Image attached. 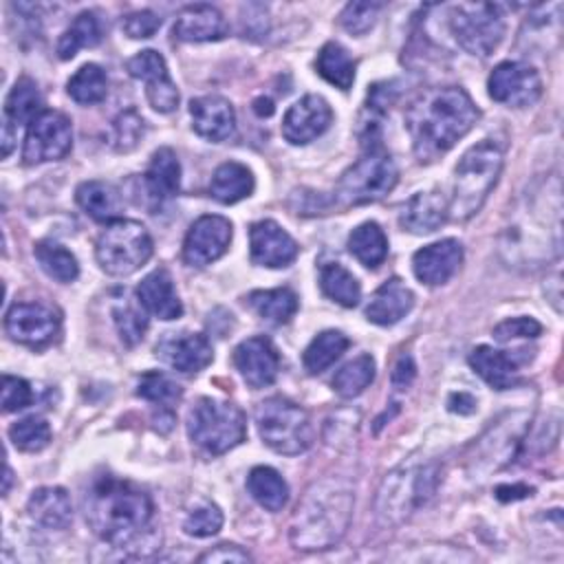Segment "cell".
<instances>
[{
    "label": "cell",
    "mask_w": 564,
    "mask_h": 564,
    "mask_svg": "<svg viewBox=\"0 0 564 564\" xmlns=\"http://www.w3.org/2000/svg\"><path fill=\"white\" fill-rule=\"evenodd\" d=\"M480 112L465 88L434 86L419 93L405 110V128L419 161H434L463 139Z\"/></svg>",
    "instance_id": "obj_1"
},
{
    "label": "cell",
    "mask_w": 564,
    "mask_h": 564,
    "mask_svg": "<svg viewBox=\"0 0 564 564\" xmlns=\"http://www.w3.org/2000/svg\"><path fill=\"white\" fill-rule=\"evenodd\" d=\"M84 516L97 538L123 549L152 527L154 505L139 485L112 474L97 476L84 494Z\"/></svg>",
    "instance_id": "obj_2"
},
{
    "label": "cell",
    "mask_w": 564,
    "mask_h": 564,
    "mask_svg": "<svg viewBox=\"0 0 564 564\" xmlns=\"http://www.w3.org/2000/svg\"><path fill=\"white\" fill-rule=\"evenodd\" d=\"M355 507L352 487L335 476L315 482L297 505L289 540L300 551H324L335 546L348 531Z\"/></svg>",
    "instance_id": "obj_3"
},
{
    "label": "cell",
    "mask_w": 564,
    "mask_h": 564,
    "mask_svg": "<svg viewBox=\"0 0 564 564\" xmlns=\"http://www.w3.org/2000/svg\"><path fill=\"white\" fill-rule=\"evenodd\" d=\"M505 163V145L496 139H482L471 145L454 167L452 198L447 200V218L469 220L487 200L498 183Z\"/></svg>",
    "instance_id": "obj_4"
},
{
    "label": "cell",
    "mask_w": 564,
    "mask_h": 564,
    "mask_svg": "<svg viewBox=\"0 0 564 564\" xmlns=\"http://www.w3.org/2000/svg\"><path fill=\"white\" fill-rule=\"evenodd\" d=\"M187 434L203 452L220 456L245 441L247 421L238 405L200 397L187 414Z\"/></svg>",
    "instance_id": "obj_5"
},
{
    "label": "cell",
    "mask_w": 564,
    "mask_h": 564,
    "mask_svg": "<svg viewBox=\"0 0 564 564\" xmlns=\"http://www.w3.org/2000/svg\"><path fill=\"white\" fill-rule=\"evenodd\" d=\"M256 427L267 447L284 456H297L313 443L308 412L286 397H269L258 403Z\"/></svg>",
    "instance_id": "obj_6"
},
{
    "label": "cell",
    "mask_w": 564,
    "mask_h": 564,
    "mask_svg": "<svg viewBox=\"0 0 564 564\" xmlns=\"http://www.w3.org/2000/svg\"><path fill=\"white\" fill-rule=\"evenodd\" d=\"M438 485V467L434 463L425 465H401L390 471L377 496V516L386 524H397L405 520L416 507L432 498Z\"/></svg>",
    "instance_id": "obj_7"
},
{
    "label": "cell",
    "mask_w": 564,
    "mask_h": 564,
    "mask_svg": "<svg viewBox=\"0 0 564 564\" xmlns=\"http://www.w3.org/2000/svg\"><path fill=\"white\" fill-rule=\"evenodd\" d=\"M154 245L139 220L117 218L106 225L95 245V258L108 275L126 278L152 258Z\"/></svg>",
    "instance_id": "obj_8"
},
{
    "label": "cell",
    "mask_w": 564,
    "mask_h": 564,
    "mask_svg": "<svg viewBox=\"0 0 564 564\" xmlns=\"http://www.w3.org/2000/svg\"><path fill=\"white\" fill-rule=\"evenodd\" d=\"M397 181L399 170L392 156L381 145H372L341 174L335 187V200L344 207L377 203L394 189Z\"/></svg>",
    "instance_id": "obj_9"
},
{
    "label": "cell",
    "mask_w": 564,
    "mask_h": 564,
    "mask_svg": "<svg viewBox=\"0 0 564 564\" xmlns=\"http://www.w3.org/2000/svg\"><path fill=\"white\" fill-rule=\"evenodd\" d=\"M449 33L465 53L487 57L505 35L502 7L494 2L452 7Z\"/></svg>",
    "instance_id": "obj_10"
},
{
    "label": "cell",
    "mask_w": 564,
    "mask_h": 564,
    "mask_svg": "<svg viewBox=\"0 0 564 564\" xmlns=\"http://www.w3.org/2000/svg\"><path fill=\"white\" fill-rule=\"evenodd\" d=\"M73 148L70 119L59 110H42L26 128L22 159L26 165L64 159Z\"/></svg>",
    "instance_id": "obj_11"
},
{
    "label": "cell",
    "mask_w": 564,
    "mask_h": 564,
    "mask_svg": "<svg viewBox=\"0 0 564 564\" xmlns=\"http://www.w3.org/2000/svg\"><path fill=\"white\" fill-rule=\"evenodd\" d=\"M7 335L31 348L48 346L59 333V313L42 302H15L4 315Z\"/></svg>",
    "instance_id": "obj_12"
},
{
    "label": "cell",
    "mask_w": 564,
    "mask_h": 564,
    "mask_svg": "<svg viewBox=\"0 0 564 564\" xmlns=\"http://www.w3.org/2000/svg\"><path fill=\"white\" fill-rule=\"evenodd\" d=\"M489 97L509 108L533 106L542 95L538 70L524 62H500L487 79Z\"/></svg>",
    "instance_id": "obj_13"
},
{
    "label": "cell",
    "mask_w": 564,
    "mask_h": 564,
    "mask_svg": "<svg viewBox=\"0 0 564 564\" xmlns=\"http://www.w3.org/2000/svg\"><path fill=\"white\" fill-rule=\"evenodd\" d=\"M231 223L218 214H205L196 218L183 240V260L189 267H207L216 262L231 242Z\"/></svg>",
    "instance_id": "obj_14"
},
{
    "label": "cell",
    "mask_w": 564,
    "mask_h": 564,
    "mask_svg": "<svg viewBox=\"0 0 564 564\" xmlns=\"http://www.w3.org/2000/svg\"><path fill=\"white\" fill-rule=\"evenodd\" d=\"M128 73L134 79L145 82V97L156 112H172L178 108V88L167 73V64L161 53L145 48L126 62Z\"/></svg>",
    "instance_id": "obj_15"
},
{
    "label": "cell",
    "mask_w": 564,
    "mask_h": 564,
    "mask_svg": "<svg viewBox=\"0 0 564 564\" xmlns=\"http://www.w3.org/2000/svg\"><path fill=\"white\" fill-rule=\"evenodd\" d=\"M154 355L167 364L170 368L185 372V375H194L200 372L203 368H207L214 359V350L209 339L203 333H165L156 346H154Z\"/></svg>",
    "instance_id": "obj_16"
},
{
    "label": "cell",
    "mask_w": 564,
    "mask_h": 564,
    "mask_svg": "<svg viewBox=\"0 0 564 564\" xmlns=\"http://www.w3.org/2000/svg\"><path fill=\"white\" fill-rule=\"evenodd\" d=\"M234 366L251 388H267L278 379L280 355L273 341L264 335L240 341L234 350Z\"/></svg>",
    "instance_id": "obj_17"
},
{
    "label": "cell",
    "mask_w": 564,
    "mask_h": 564,
    "mask_svg": "<svg viewBox=\"0 0 564 564\" xmlns=\"http://www.w3.org/2000/svg\"><path fill=\"white\" fill-rule=\"evenodd\" d=\"M333 121V110L322 95H304L282 119V134L293 145H304L326 132Z\"/></svg>",
    "instance_id": "obj_18"
},
{
    "label": "cell",
    "mask_w": 564,
    "mask_h": 564,
    "mask_svg": "<svg viewBox=\"0 0 564 564\" xmlns=\"http://www.w3.org/2000/svg\"><path fill=\"white\" fill-rule=\"evenodd\" d=\"M297 242L275 220H258L249 229V253L258 267L280 269L297 258Z\"/></svg>",
    "instance_id": "obj_19"
},
{
    "label": "cell",
    "mask_w": 564,
    "mask_h": 564,
    "mask_svg": "<svg viewBox=\"0 0 564 564\" xmlns=\"http://www.w3.org/2000/svg\"><path fill=\"white\" fill-rule=\"evenodd\" d=\"M141 185H143V205H148L152 214L178 194L181 163L172 148L163 145L150 156V165L141 178Z\"/></svg>",
    "instance_id": "obj_20"
},
{
    "label": "cell",
    "mask_w": 564,
    "mask_h": 564,
    "mask_svg": "<svg viewBox=\"0 0 564 564\" xmlns=\"http://www.w3.org/2000/svg\"><path fill=\"white\" fill-rule=\"evenodd\" d=\"M463 262V245L454 238L425 245L412 256V271L427 286L445 284Z\"/></svg>",
    "instance_id": "obj_21"
},
{
    "label": "cell",
    "mask_w": 564,
    "mask_h": 564,
    "mask_svg": "<svg viewBox=\"0 0 564 564\" xmlns=\"http://www.w3.org/2000/svg\"><path fill=\"white\" fill-rule=\"evenodd\" d=\"M42 112V95L31 77H20L7 95L4 101V123H2V156L13 150L18 126L31 123Z\"/></svg>",
    "instance_id": "obj_22"
},
{
    "label": "cell",
    "mask_w": 564,
    "mask_h": 564,
    "mask_svg": "<svg viewBox=\"0 0 564 564\" xmlns=\"http://www.w3.org/2000/svg\"><path fill=\"white\" fill-rule=\"evenodd\" d=\"M518 352L509 355L507 350L478 346L469 352V366L494 390H509L520 383V366L531 359V355H518Z\"/></svg>",
    "instance_id": "obj_23"
},
{
    "label": "cell",
    "mask_w": 564,
    "mask_h": 564,
    "mask_svg": "<svg viewBox=\"0 0 564 564\" xmlns=\"http://www.w3.org/2000/svg\"><path fill=\"white\" fill-rule=\"evenodd\" d=\"M189 117L194 132L212 143L229 139L236 128L234 106L220 95H203L192 99Z\"/></svg>",
    "instance_id": "obj_24"
},
{
    "label": "cell",
    "mask_w": 564,
    "mask_h": 564,
    "mask_svg": "<svg viewBox=\"0 0 564 564\" xmlns=\"http://www.w3.org/2000/svg\"><path fill=\"white\" fill-rule=\"evenodd\" d=\"M172 33L181 42H216L229 33V24L216 7L189 4L178 11Z\"/></svg>",
    "instance_id": "obj_25"
},
{
    "label": "cell",
    "mask_w": 564,
    "mask_h": 564,
    "mask_svg": "<svg viewBox=\"0 0 564 564\" xmlns=\"http://www.w3.org/2000/svg\"><path fill=\"white\" fill-rule=\"evenodd\" d=\"M137 302L145 313H152L159 319H176L183 315V304L174 289L172 275L163 267L154 269L139 282Z\"/></svg>",
    "instance_id": "obj_26"
},
{
    "label": "cell",
    "mask_w": 564,
    "mask_h": 564,
    "mask_svg": "<svg viewBox=\"0 0 564 564\" xmlns=\"http://www.w3.org/2000/svg\"><path fill=\"white\" fill-rule=\"evenodd\" d=\"M414 306V293L403 280H386L366 304V319L377 326H392L403 319Z\"/></svg>",
    "instance_id": "obj_27"
},
{
    "label": "cell",
    "mask_w": 564,
    "mask_h": 564,
    "mask_svg": "<svg viewBox=\"0 0 564 564\" xmlns=\"http://www.w3.org/2000/svg\"><path fill=\"white\" fill-rule=\"evenodd\" d=\"M447 220V198L432 189L419 192L401 207L399 223L410 234H432Z\"/></svg>",
    "instance_id": "obj_28"
},
{
    "label": "cell",
    "mask_w": 564,
    "mask_h": 564,
    "mask_svg": "<svg viewBox=\"0 0 564 564\" xmlns=\"http://www.w3.org/2000/svg\"><path fill=\"white\" fill-rule=\"evenodd\" d=\"M26 511L44 529H66L73 520L70 496L62 487H40L29 496Z\"/></svg>",
    "instance_id": "obj_29"
},
{
    "label": "cell",
    "mask_w": 564,
    "mask_h": 564,
    "mask_svg": "<svg viewBox=\"0 0 564 564\" xmlns=\"http://www.w3.org/2000/svg\"><path fill=\"white\" fill-rule=\"evenodd\" d=\"M77 205L99 223H112L119 218L123 198L112 183L106 181H84L75 189Z\"/></svg>",
    "instance_id": "obj_30"
},
{
    "label": "cell",
    "mask_w": 564,
    "mask_h": 564,
    "mask_svg": "<svg viewBox=\"0 0 564 564\" xmlns=\"http://www.w3.org/2000/svg\"><path fill=\"white\" fill-rule=\"evenodd\" d=\"M253 174L247 165L238 161L220 163L209 181V194L223 205H234L253 192Z\"/></svg>",
    "instance_id": "obj_31"
},
{
    "label": "cell",
    "mask_w": 564,
    "mask_h": 564,
    "mask_svg": "<svg viewBox=\"0 0 564 564\" xmlns=\"http://www.w3.org/2000/svg\"><path fill=\"white\" fill-rule=\"evenodd\" d=\"M247 306L269 324H286L300 306L297 295L289 286L251 291L247 295Z\"/></svg>",
    "instance_id": "obj_32"
},
{
    "label": "cell",
    "mask_w": 564,
    "mask_h": 564,
    "mask_svg": "<svg viewBox=\"0 0 564 564\" xmlns=\"http://www.w3.org/2000/svg\"><path fill=\"white\" fill-rule=\"evenodd\" d=\"M247 489L251 498L267 511H280L289 500V485L280 471L267 465H258L247 476Z\"/></svg>",
    "instance_id": "obj_33"
},
{
    "label": "cell",
    "mask_w": 564,
    "mask_h": 564,
    "mask_svg": "<svg viewBox=\"0 0 564 564\" xmlns=\"http://www.w3.org/2000/svg\"><path fill=\"white\" fill-rule=\"evenodd\" d=\"M348 251L368 269L379 267L388 256V238L383 229L368 220L355 227L348 236Z\"/></svg>",
    "instance_id": "obj_34"
},
{
    "label": "cell",
    "mask_w": 564,
    "mask_h": 564,
    "mask_svg": "<svg viewBox=\"0 0 564 564\" xmlns=\"http://www.w3.org/2000/svg\"><path fill=\"white\" fill-rule=\"evenodd\" d=\"M317 73L339 90H348L355 82V59L339 42H326L315 59Z\"/></svg>",
    "instance_id": "obj_35"
},
{
    "label": "cell",
    "mask_w": 564,
    "mask_h": 564,
    "mask_svg": "<svg viewBox=\"0 0 564 564\" xmlns=\"http://www.w3.org/2000/svg\"><path fill=\"white\" fill-rule=\"evenodd\" d=\"M101 42V24L93 11H82L75 15L70 26L57 40V57L73 59L79 48L97 46Z\"/></svg>",
    "instance_id": "obj_36"
},
{
    "label": "cell",
    "mask_w": 564,
    "mask_h": 564,
    "mask_svg": "<svg viewBox=\"0 0 564 564\" xmlns=\"http://www.w3.org/2000/svg\"><path fill=\"white\" fill-rule=\"evenodd\" d=\"M348 337L341 330H322L313 337V341L304 350V368L311 375L324 372L328 366H333L348 348Z\"/></svg>",
    "instance_id": "obj_37"
},
{
    "label": "cell",
    "mask_w": 564,
    "mask_h": 564,
    "mask_svg": "<svg viewBox=\"0 0 564 564\" xmlns=\"http://www.w3.org/2000/svg\"><path fill=\"white\" fill-rule=\"evenodd\" d=\"M319 286L326 297L346 308L357 306L361 300V286L357 278L339 262H328L319 269Z\"/></svg>",
    "instance_id": "obj_38"
},
{
    "label": "cell",
    "mask_w": 564,
    "mask_h": 564,
    "mask_svg": "<svg viewBox=\"0 0 564 564\" xmlns=\"http://www.w3.org/2000/svg\"><path fill=\"white\" fill-rule=\"evenodd\" d=\"M33 256L37 260V264L42 267V271L57 280V282H73L79 275V264L77 258L62 245L53 242V240H42L33 247Z\"/></svg>",
    "instance_id": "obj_39"
},
{
    "label": "cell",
    "mask_w": 564,
    "mask_h": 564,
    "mask_svg": "<svg viewBox=\"0 0 564 564\" xmlns=\"http://www.w3.org/2000/svg\"><path fill=\"white\" fill-rule=\"evenodd\" d=\"M66 93L82 106L99 104L108 95V77L99 64H84L68 79Z\"/></svg>",
    "instance_id": "obj_40"
},
{
    "label": "cell",
    "mask_w": 564,
    "mask_h": 564,
    "mask_svg": "<svg viewBox=\"0 0 564 564\" xmlns=\"http://www.w3.org/2000/svg\"><path fill=\"white\" fill-rule=\"evenodd\" d=\"M375 379V359L370 355H359L355 359H350L348 364H344L335 377H333V390L344 397V399H352L357 394H361Z\"/></svg>",
    "instance_id": "obj_41"
},
{
    "label": "cell",
    "mask_w": 564,
    "mask_h": 564,
    "mask_svg": "<svg viewBox=\"0 0 564 564\" xmlns=\"http://www.w3.org/2000/svg\"><path fill=\"white\" fill-rule=\"evenodd\" d=\"M9 438L20 452H40L51 441V425L42 416H24L9 427Z\"/></svg>",
    "instance_id": "obj_42"
},
{
    "label": "cell",
    "mask_w": 564,
    "mask_h": 564,
    "mask_svg": "<svg viewBox=\"0 0 564 564\" xmlns=\"http://www.w3.org/2000/svg\"><path fill=\"white\" fill-rule=\"evenodd\" d=\"M137 394L145 401L156 403L159 408H172L181 399L183 390L174 379L154 370V372L141 375L139 386H137Z\"/></svg>",
    "instance_id": "obj_43"
},
{
    "label": "cell",
    "mask_w": 564,
    "mask_h": 564,
    "mask_svg": "<svg viewBox=\"0 0 564 564\" xmlns=\"http://www.w3.org/2000/svg\"><path fill=\"white\" fill-rule=\"evenodd\" d=\"M145 132V123L134 108L119 112L110 126V145L117 152H130L139 145Z\"/></svg>",
    "instance_id": "obj_44"
},
{
    "label": "cell",
    "mask_w": 564,
    "mask_h": 564,
    "mask_svg": "<svg viewBox=\"0 0 564 564\" xmlns=\"http://www.w3.org/2000/svg\"><path fill=\"white\" fill-rule=\"evenodd\" d=\"M117 333L126 346H134L143 339V333L148 328V317L143 313V306L134 304H119L112 311Z\"/></svg>",
    "instance_id": "obj_45"
},
{
    "label": "cell",
    "mask_w": 564,
    "mask_h": 564,
    "mask_svg": "<svg viewBox=\"0 0 564 564\" xmlns=\"http://www.w3.org/2000/svg\"><path fill=\"white\" fill-rule=\"evenodd\" d=\"M379 11V2H348L339 13V24L352 35H364L377 22Z\"/></svg>",
    "instance_id": "obj_46"
},
{
    "label": "cell",
    "mask_w": 564,
    "mask_h": 564,
    "mask_svg": "<svg viewBox=\"0 0 564 564\" xmlns=\"http://www.w3.org/2000/svg\"><path fill=\"white\" fill-rule=\"evenodd\" d=\"M220 527H223V511L212 502H205V505L192 509L183 522L185 533L194 535V538H209V535L218 533Z\"/></svg>",
    "instance_id": "obj_47"
},
{
    "label": "cell",
    "mask_w": 564,
    "mask_h": 564,
    "mask_svg": "<svg viewBox=\"0 0 564 564\" xmlns=\"http://www.w3.org/2000/svg\"><path fill=\"white\" fill-rule=\"evenodd\" d=\"M31 401H33V390H31L29 381H24L22 377H13V375L2 377V410L4 412L24 410L26 405H31Z\"/></svg>",
    "instance_id": "obj_48"
},
{
    "label": "cell",
    "mask_w": 564,
    "mask_h": 564,
    "mask_svg": "<svg viewBox=\"0 0 564 564\" xmlns=\"http://www.w3.org/2000/svg\"><path fill=\"white\" fill-rule=\"evenodd\" d=\"M542 333V324L535 322L533 317H527V315H520V317H511V319H505L500 322L496 328H494V339L496 341H511V339H533Z\"/></svg>",
    "instance_id": "obj_49"
},
{
    "label": "cell",
    "mask_w": 564,
    "mask_h": 564,
    "mask_svg": "<svg viewBox=\"0 0 564 564\" xmlns=\"http://www.w3.org/2000/svg\"><path fill=\"white\" fill-rule=\"evenodd\" d=\"M159 26H161V18L154 11H150V9L132 11V13L121 18V29L132 40L152 37L159 31Z\"/></svg>",
    "instance_id": "obj_50"
},
{
    "label": "cell",
    "mask_w": 564,
    "mask_h": 564,
    "mask_svg": "<svg viewBox=\"0 0 564 564\" xmlns=\"http://www.w3.org/2000/svg\"><path fill=\"white\" fill-rule=\"evenodd\" d=\"M198 562H251V555L238 544H218L203 553Z\"/></svg>",
    "instance_id": "obj_51"
},
{
    "label": "cell",
    "mask_w": 564,
    "mask_h": 564,
    "mask_svg": "<svg viewBox=\"0 0 564 564\" xmlns=\"http://www.w3.org/2000/svg\"><path fill=\"white\" fill-rule=\"evenodd\" d=\"M416 377V366H414V359L410 355H401L392 368V388L394 390H408L410 383L414 381Z\"/></svg>",
    "instance_id": "obj_52"
},
{
    "label": "cell",
    "mask_w": 564,
    "mask_h": 564,
    "mask_svg": "<svg viewBox=\"0 0 564 564\" xmlns=\"http://www.w3.org/2000/svg\"><path fill=\"white\" fill-rule=\"evenodd\" d=\"M449 410L458 412V414H471L476 410V399L467 392H456L449 397Z\"/></svg>",
    "instance_id": "obj_53"
},
{
    "label": "cell",
    "mask_w": 564,
    "mask_h": 564,
    "mask_svg": "<svg viewBox=\"0 0 564 564\" xmlns=\"http://www.w3.org/2000/svg\"><path fill=\"white\" fill-rule=\"evenodd\" d=\"M531 487H527V485H500L498 489H496V498L498 500H502V502H507V500H518V498H527V496H531Z\"/></svg>",
    "instance_id": "obj_54"
},
{
    "label": "cell",
    "mask_w": 564,
    "mask_h": 564,
    "mask_svg": "<svg viewBox=\"0 0 564 564\" xmlns=\"http://www.w3.org/2000/svg\"><path fill=\"white\" fill-rule=\"evenodd\" d=\"M253 110L260 115V117H269L273 112V101L267 99V97H260L253 101Z\"/></svg>",
    "instance_id": "obj_55"
},
{
    "label": "cell",
    "mask_w": 564,
    "mask_h": 564,
    "mask_svg": "<svg viewBox=\"0 0 564 564\" xmlns=\"http://www.w3.org/2000/svg\"><path fill=\"white\" fill-rule=\"evenodd\" d=\"M11 476H13V474H11V469L7 467V469H4V487H2V494H4V496L9 494V487H11Z\"/></svg>",
    "instance_id": "obj_56"
}]
</instances>
